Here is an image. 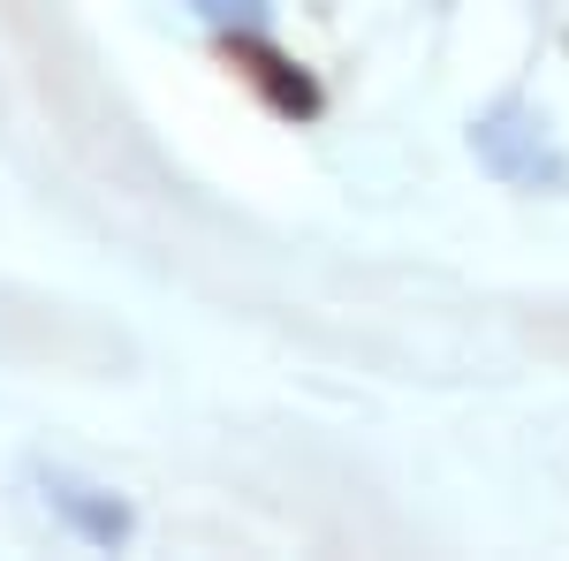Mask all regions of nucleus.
Instances as JSON below:
<instances>
[{
  "mask_svg": "<svg viewBox=\"0 0 569 561\" xmlns=\"http://www.w3.org/2000/svg\"><path fill=\"white\" fill-rule=\"evenodd\" d=\"M471 152H479L486 174H501V182H517V190H569V152L555 144L547 114L525 107V99L479 114V122H471Z\"/></svg>",
  "mask_w": 569,
  "mask_h": 561,
  "instance_id": "1",
  "label": "nucleus"
},
{
  "mask_svg": "<svg viewBox=\"0 0 569 561\" xmlns=\"http://www.w3.org/2000/svg\"><path fill=\"white\" fill-rule=\"evenodd\" d=\"M46 501H53V517H69L77 531H84L91 547H122L130 539V509L114 501V493H99V485H84V478H46Z\"/></svg>",
  "mask_w": 569,
  "mask_h": 561,
  "instance_id": "2",
  "label": "nucleus"
},
{
  "mask_svg": "<svg viewBox=\"0 0 569 561\" xmlns=\"http://www.w3.org/2000/svg\"><path fill=\"white\" fill-rule=\"evenodd\" d=\"M236 61H243V77H251L281 114H319V84H311L305 69H289L273 46H259L251 31H236Z\"/></svg>",
  "mask_w": 569,
  "mask_h": 561,
  "instance_id": "3",
  "label": "nucleus"
},
{
  "mask_svg": "<svg viewBox=\"0 0 569 561\" xmlns=\"http://www.w3.org/2000/svg\"><path fill=\"white\" fill-rule=\"evenodd\" d=\"M190 8H198V16H206L213 31H259L273 0H190Z\"/></svg>",
  "mask_w": 569,
  "mask_h": 561,
  "instance_id": "4",
  "label": "nucleus"
}]
</instances>
